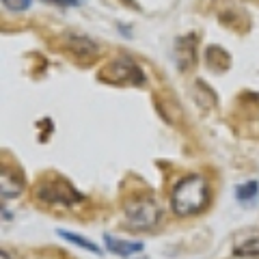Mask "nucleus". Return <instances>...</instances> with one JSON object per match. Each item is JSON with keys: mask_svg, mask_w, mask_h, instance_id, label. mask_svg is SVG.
Returning a JSON list of instances; mask_svg holds the SVG:
<instances>
[{"mask_svg": "<svg viewBox=\"0 0 259 259\" xmlns=\"http://www.w3.org/2000/svg\"><path fill=\"white\" fill-rule=\"evenodd\" d=\"M236 255H259V238L248 242V244H244V246H240L236 250Z\"/></svg>", "mask_w": 259, "mask_h": 259, "instance_id": "12", "label": "nucleus"}, {"mask_svg": "<svg viewBox=\"0 0 259 259\" xmlns=\"http://www.w3.org/2000/svg\"><path fill=\"white\" fill-rule=\"evenodd\" d=\"M59 236H63L67 242H71V244H76V246H80V248L89 250V253H97V255H102V250L97 248L95 242L87 240V238H82V236H76V233H71V231H67V229H61V231H59Z\"/></svg>", "mask_w": 259, "mask_h": 259, "instance_id": "10", "label": "nucleus"}, {"mask_svg": "<svg viewBox=\"0 0 259 259\" xmlns=\"http://www.w3.org/2000/svg\"><path fill=\"white\" fill-rule=\"evenodd\" d=\"M104 244L110 253H115L119 257H132L136 253L143 250L141 242H130V240H119V238H112V236H104Z\"/></svg>", "mask_w": 259, "mask_h": 259, "instance_id": "8", "label": "nucleus"}, {"mask_svg": "<svg viewBox=\"0 0 259 259\" xmlns=\"http://www.w3.org/2000/svg\"><path fill=\"white\" fill-rule=\"evenodd\" d=\"M209 203V186L205 177L188 175L177 182L171 194V207L177 216H194Z\"/></svg>", "mask_w": 259, "mask_h": 259, "instance_id": "1", "label": "nucleus"}, {"mask_svg": "<svg viewBox=\"0 0 259 259\" xmlns=\"http://www.w3.org/2000/svg\"><path fill=\"white\" fill-rule=\"evenodd\" d=\"M67 48L82 61L93 59V56H97V52H100L97 44L91 41L89 37H82V35H69L67 37Z\"/></svg>", "mask_w": 259, "mask_h": 259, "instance_id": "7", "label": "nucleus"}, {"mask_svg": "<svg viewBox=\"0 0 259 259\" xmlns=\"http://www.w3.org/2000/svg\"><path fill=\"white\" fill-rule=\"evenodd\" d=\"M0 259H13V257H11V255H9V253H7V250H5V248H3V250H0Z\"/></svg>", "mask_w": 259, "mask_h": 259, "instance_id": "14", "label": "nucleus"}, {"mask_svg": "<svg viewBox=\"0 0 259 259\" xmlns=\"http://www.w3.org/2000/svg\"><path fill=\"white\" fill-rule=\"evenodd\" d=\"M3 5L9 11H26L30 7V0H3Z\"/></svg>", "mask_w": 259, "mask_h": 259, "instance_id": "11", "label": "nucleus"}, {"mask_svg": "<svg viewBox=\"0 0 259 259\" xmlns=\"http://www.w3.org/2000/svg\"><path fill=\"white\" fill-rule=\"evenodd\" d=\"M236 199L242 207H250L257 203L259 199V184L257 182H246V184H240L236 188Z\"/></svg>", "mask_w": 259, "mask_h": 259, "instance_id": "9", "label": "nucleus"}, {"mask_svg": "<svg viewBox=\"0 0 259 259\" xmlns=\"http://www.w3.org/2000/svg\"><path fill=\"white\" fill-rule=\"evenodd\" d=\"M35 197L48 205H61V207H71L82 203V194H80L74 186L63 177H46L35 186Z\"/></svg>", "mask_w": 259, "mask_h": 259, "instance_id": "2", "label": "nucleus"}, {"mask_svg": "<svg viewBox=\"0 0 259 259\" xmlns=\"http://www.w3.org/2000/svg\"><path fill=\"white\" fill-rule=\"evenodd\" d=\"M194 41H197L194 35L180 37L175 41V61H177V69L180 71H188L197 63V44Z\"/></svg>", "mask_w": 259, "mask_h": 259, "instance_id": "5", "label": "nucleus"}, {"mask_svg": "<svg viewBox=\"0 0 259 259\" xmlns=\"http://www.w3.org/2000/svg\"><path fill=\"white\" fill-rule=\"evenodd\" d=\"M46 3H54V5H61V7H76L80 0H46Z\"/></svg>", "mask_w": 259, "mask_h": 259, "instance_id": "13", "label": "nucleus"}, {"mask_svg": "<svg viewBox=\"0 0 259 259\" xmlns=\"http://www.w3.org/2000/svg\"><path fill=\"white\" fill-rule=\"evenodd\" d=\"M24 190V180L18 171L13 168L3 166L0 168V192H3V199H13L22 194Z\"/></svg>", "mask_w": 259, "mask_h": 259, "instance_id": "6", "label": "nucleus"}, {"mask_svg": "<svg viewBox=\"0 0 259 259\" xmlns=\"http://www.w3.org/2000/svg\"><path fill=\"white\" fill-rule=\"evenodd\" d=\"M162 218V209L149 197H134L125 203V225L134 231H149Z\"/></svg>", "mask_w": 259, "mask_h": 259, "instance_id": "3", "label": "nucleus"}, {"mask_svg": "<svg viewBox=\"0 0 259 259\" xmlns=\"http://www.w3.org/2000/svg\"><path fill=\"white\" fill-rule=\"evenodd\" d=\"M102 78L112 84H123V87H141L145 84L143 69L130 59H117L108 63L102 69Z\"/></svg>", "mask_w": 259, "mask_h": 259, "instance_id": "4", "label": "nucleus"}]
</instances>
